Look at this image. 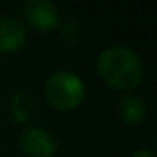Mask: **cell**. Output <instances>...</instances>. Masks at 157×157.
Here are the masks:
<instances>
[{
  "mask_svg": "<svg viewBox=\"0 0 157 157\" xmlns=\"http://www.w3.org/2000/svg\"><path fill=\"white\" fill-rule=\"evenodd\" d=\"M96 72L107 87L128 93L142 83L146 68L135 50L126 46H111L98 56Z\"/></svg>",
  "mask_w": 157,
  "mask_h": 157,
  "instance_id": "1",
  "label": "cell"
},
{
  "mask_svg": "<svg viewBox=\"0 0 157 157\" xmlns=\"http://www.w3.org/2000/svg\"><path fill=\"white\" fill-rule=\"evenodd\" d=\"M43 91L46 102L59 111H72L85 100V83L72 70H57L50 74Z\"/></svg>",
  "mask_w": 157,
  "mask_h": 157,
  "instance_id": "2",
  "label": "cell"
},
{
  "mask_svg": "<svg viewBox=\"0 0 157 157\" xmlns=\"http://www.w3.org/2000/svg\"><path fill=\"white\" fill-rule=\"evenodd\" d=\"M22 13L28 26L39 33H48L59 26V8L48 0H28Z\"/></svg>",
  "mask_w": 157,
  "mask_h": 157,
  "instance_id": "3",
  "label": "cell"
},
{
  "mask_svg": "<svg viewBox=\"0 0 157 157\" xmlns=\"http://www.w3.org/2000/svg\"><path fill=\"white\" fill-rule=\"evenodd\" d=\"M21 150L30 157H52L57 151V140L44 128H28L19 139Z\"/></svg>",
  "mask_w": 157,
  "mask_h": 157,
  "instance_id": "4",
  "label": "cell"
},
{
  "mask_svg": "<svg viewBox=\"0 0 157 157\" xmlns=\"http://www.w3.org/2000/svg\"><path fill=\"white\" fill-rule=\"evenodd\" d=\"M28 41L26 26L10 15H0V54H13L24 48Z\"/></svg>",
  "mask_w": 157,
  "mask_h": 157,
  "instance_id": "5",
  "label": "cell"
},
{
  "mask_svg": "<svg viewBox=\"0 0 157 157\" xmlns=\"http://www.w3.org/2000/svg\"><path fill=\"white\" fill-rule=\"evenodd\" d=\"M118 117L128 126H137L146 117V100L139 94H126L118 104Z\"/></svg>",
  "mask_w": 157,
  "mask_h": 157,
  "instance_id": "6",
  "label": "cell"
},
{
  "mask_svg": "<svg viewBox=\"0 0 157 157\" xmlns=\"http://www.w3.org/2000/svg\"><path fill=\"white\" fill-rule=\"evenodd\" d=\"M10 109H11V115L13 118L19 122V124H24L30 120L32 117V100L26 93H15L11 96V102H10Z\"/></svg>",
  "mask_w": 157,
  "mask_h": 157,
  "instance_id": "7",
  "label": "cell"
},
{
  "mask_svg": "<svg viewBox=\"0 0 157 157\" xmlns=\"http://www.w3.org/2000/svg\"><path fill=\"white\" fill-rule=\"evenodd\" d=\"M131 157H155V153L150 148H139V150H135L131 153Z\"/></svg>",
  "mask_w": 157,
  "mask_h": 157,
  "instance_id": "8",
  "label": "cell"
}]
</instances>
